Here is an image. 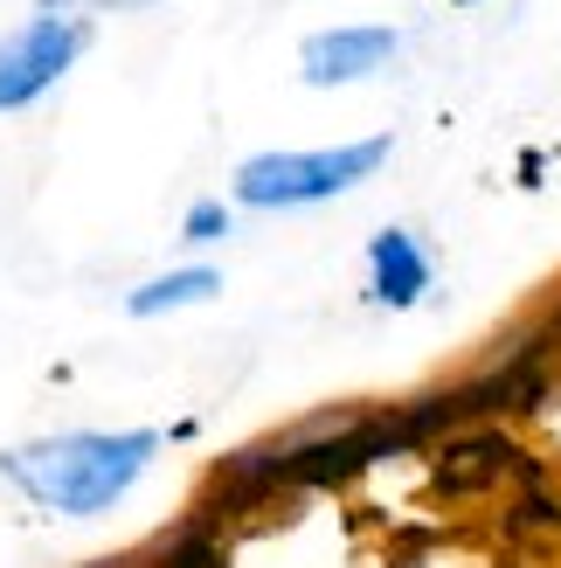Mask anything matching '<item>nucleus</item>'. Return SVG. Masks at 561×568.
<instances>
[{
    "instance_id": "11",
    "label": "nucleus",
    "mask_w": 561,
    "mask_h": 568,
    "mask_svg": "<svg viewBox=\"0 0 561 568\" xmlns=\"http://www.w3.org/2000/svg\"><path fill=\"white\" fill-rule=\"evenodd\" d=\"M458 8H471V0H458Z\"/></svg>"
},
{
    "instance_id": "8",
    "label": "nucleus",
    "mask_w": 561,
    "mask_h": 568,
    "mask_svg": "<svg viewBox=\"0 0 561 568\" xmlns=\"http://www.w3.org/2000/svg\"><path fill=\"white\" fill-rule=\"evenodd\" d=\"M230 236V202H194L181 222V243H222Z\"/></svg>"
},
{
    "instance_id": "9",
    "label": "nucleus",
    "mask_w": 561,
    "mask_h": 568,
    "mask_svg": "<svg viewBox=\"0 0 561 568\" xmlns=\"http://www.w3.org/2000/svg\"><path fill=\"white\" fill-rule=\"evenodd\" d=\"M98 8H119V14L132 8V14H139V8H153V0H98Z\"/></svg>"
},
{
    "instance_id": "10",
    "label": "nucleus",
    "mask_w": 561,
    "mask_h": 568,
    "mask_svg": "<svg viewBox=\"0 0 561 568\" xmlns=\"http://www.w3.org/2000/svg\"><path fill=\"white\" fill-rule=\"evenodd\" d=\"M42 14H70V0H42Z\"/></svg>"
},
{
    "instance_id": "1",
    "label": "nucleus",
    "mask_w": 561,
    "mask_h": 568,
    "mask_svg": "<svg viewBox=\"0 0 561 568\" xmlns=\"http://www.w3.org/2000/svg\"><path fill=\"white\" fill-rule=\"evenodd\" d=\"M160 458V430H55L0 450V478L55 520H104Z\"/></svg>"
},
{
    "instance_id": "6",
    "label": "nucleus",
    "mask_w": 561,
    "mask_h": 568,
    "mask_svg": "<svg viewBox=\"0 0 561 568\" xmlns=\"http://www.w3.org/2000/svg\"><path fill=\"white\" fill-rule=\"evenodd\" d=\"M430 284H437V257H430V243L416 236L409 222H388V230L368 236V298H375L381 312L424 305Z\"/></svg>"
},
{
    "instance_id": "2",
    "label": "nucleus",
    "mask_w": 561,
    "mask_h": 568,
    "mask_svg": "<svg viewBox=\"0 0 561 568\" xmlns=\"http://www.w3.org/2000/svg\"><path fill=\"white\" fill-rule=\"evenodd\" d=\"M388 153H396V139L375 132V139H354V146H285V153H249L236 166L230 194L243 209L257 215H285V209H319V202H340L347 187L375 181Z\"/></svg>"
},
{
    "instance_id": "3",
    "label": "nucleus",
    "mask_w": 561,
    "mask_h": 568,
    "mask_svg": "<svg viewBox=\"0 0 561 568\" xmlns=\"http://www.w3.org/2000/svg\"><path fill=\"white\" fill-rule=\"evenodd\" d=\"M83 49H91V21L83 14H35L14 36H0V119L55 91V77H70Z\"/></svg>"
},
{
    "instance_id": "7",
    "label": "nucleus",
    "mask_w": 561,
    "mask_h": 568,
    "mask_svg": "<svg viewBox=\"0 0 561 568\" xmlns=\"http://www.w3.org/2000/svg\"><path fill=\"white\" fill-rule=\"evenodd\" d=\"M222 292V271L215 264H174V271H160L146 284H132L125 292V312L132 320H166V312H187V305H208Z\"/></svg>"
},
{
    "instance_id": "4",
    "label": "nucleus",
    "mask_w": 561,
    "mask_h": 568,
    "mask_svg": "<svg viewBox=\"0 0 561 568\" xmlns=\"http://www.w3.org/2000/svg\"><path fill=\"white\" fill-rule=\"evenodd\" d=\"M541 465L513 444L507 423H471L437 444V493H492V486H541Z\"/></svg>"
},
{
    "instance_id": "5",
    "label": "nucleus",
    "mask_w": 561,
    "mask_h": 568,
    "mask_svg": "<svg viewBox=\"0 0 561 568\" xmlns=\"http://www.w3.org/2000/svg\"><path fill=\"white\" fill-rule=\"evenodd\" d=\"M402 36L381 21H354V28H319V36H305L298 49V77L313 83V91H340V83H360L396 63Z\"/></svg>"
}]
</instances>
